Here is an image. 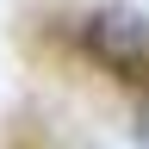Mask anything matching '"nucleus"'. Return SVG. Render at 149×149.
Listing matches in <instances>:
<instances>
[{
	"mask_svg": "<svg viewBox=\"0 0 149 149\" xmlns=\"http://www.w3.org/2000/svg\"><path fill=\"white\" fill-rule=\"evenodd\" d=\"M81 44L93 62H106V68H118L124 81H149V25L130 6H106V13H93L87 25H81Z\"/></svg>",
	"mask_w": 149,
	"mask_h": 149,
	"instance_id": "obj_1",
	"label": "nucleus"
}]
</instances>
